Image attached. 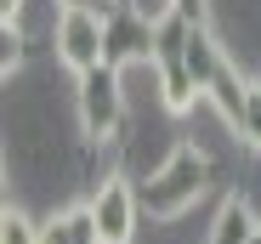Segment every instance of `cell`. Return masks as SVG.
Returning a JSON list of instances; mask_svg holds the SVG:
<instances>
[{"label":"cell","instance_id":"3","mask_svg":"<svg viewBox=\"0 0 261 244\" xmlns=\"http://www.w3.org/2000/svg\"><path fill=\"white\" fill-rule=\"evenodd\" d=\"M108 6H63L57 12V23H51V51H57V63L68 68V74H91V68H102V63H114L108 57Z\"/></svg>","mask_w":261,"mask_h":244},{"label":"cell","instance_id":"9","mask_svg":"<svg viewBox=\"0 0 261 244\" xmlns=\"http://www.w3.org/2000/svg\"><path fill=\"white\" fill-rule=\"evenodd\" d=\"M23 23H0V74H6V86H12V74L23 68Z\"/></svg>","mask_w":261,"mask_h":244},{"label":"cell","instance_id":"14","mask_svg":"<svg viewBox=\"0 0 261 244\" xmlns=\"http://www.w3.org/2000/svg\"><path fill=\"white\" fill-rule=\"evenodd\" d=\"M250 244H261V238H250Z\"/></svg>","mask_w":261,"mask_h":244},{"label":"cell","instance_id":"7","mask_svg":"<svg viewBox=\"0 0 261 244\" xmlns=\"http://www.w3.org/2000/svg\"><path fill=\"white\" fill-rule=\"evenodd\" d=\"M0 244H46V222H34L23 205L6 199V210H0Z\"/></svg>","mask_w":261,"mask_h":244},{"label":"cell","instance_id":"5","mask_svg":"<svg viewBox=\"0 0 261 244\" xmlns=\"http://www.w3.org/2000/svg\"><path fill=\"white\" fill-rule=\"evenodd\" d=\"M250 238H261V210L244 193H227L222 205H216V222H210L204 244H250Z\"/></svg>","mask_w":261,"mask_h":244},{"label":"cell","instance_id":"10","mask_svg":"<svg viewBox=\"0 0 261 244\" xmlns=\"http://www.w3.org/2000/svg\"><path fill=\"white\" fill-rule=\"evenodd\" d=\"M119 6L130 12V17H142L148 29H165V23H176L182 12H176V0H119Z\"/></svg>","mask_w":261,"mask_h":244},{"label":"cell","instance_id":"13","mask_svg":"<svg viewBox=\"0 0 261 244\" xmlns=\"http://www.w3.org/2000/svg\"><path fill=\"white\" fill-rule=\"evenodd\" d=\"M63 6H91V0H57V12H63Z\"/></svg>","mask_w":261,"mask_h":244},{"label":"cell","instance_id":"11","mask_svg":"<svg viewBox=\"0 0 261 244\" xmlns=\"http://www.w3.org/2000/svg\"><path fill=\"white\" fill-rule=\"evenodd\" d=\"M176 12L188 23H210V0H176Z\"/></svg>","mask_w":261,"mask_h":244},{"label":"cell","instance_id":"1","mask_svg":"<svg viewBox=\"0 0 261 244\" xmlns=\"http://www.w3.org/2000/svg\"><path fill=\"white\" fill-rule=\"evenodd\" d=\"M204 187H210V159H204V148H199V142H176V148L159 159V171H153L148 182H137L142 216L176 222V216H188L199 199H204Z\"/></svg>","mask_w":261,"mask_h":244},{"label":"cell","instance_id":"4","mask_svg":"<svg viewBox=\"0 0 261 244\" xmlns=\"http://www.w3.org/2000/svg\"><path fill=\"white\" fill-rule=\"evenodd\" d=\"M85 205H91V222H97L102 244H130L137 238V227H142V193H137L130 176H119V171L102 176Z\"/></svg>","mask_w":261,"mask_h":244},{"label":"cell","instance_id":"8","mask_svg":"<svg viewBox=\"0 0 261 244\" xmlns=\"http://www.w3.org/2000/svg\"><path fill=\"white\" fill-rule=\"evenodd\" d=\"M233 137H239L250 153H261V79H250V86H244V108H239Z\"/></svg>","mask_w":261,"mask_h":244},{"label":"cell","instance_id":"2","mask_svg":"<svg viewBox=\"0 0 261 244\" xmlns=\"http://www.w3.org/2000/svg\"><path fill=\"white\" fill-rule=\"evenodd\" d=\"M74 114L85 142H119L125 131V68L102 63L91 74H74Z\"/></svg>","mask_w":261,"mask_h":244},{"label":"cell","instance_id":"12","mask_svg":"<svg viewBox=\"0 0 261 244\" xmlns=\"http://www.w3.org/2000/svg\"><path fill=\"white\" fill-rule=\"evenodd\" d=\"M23 6L29 0H0V23H23Z\"/></svg>","mask_w":261,"mask_h":244},{"label":"cell","instance_id":"6","mask_svg":"<svg viewBox=\"0 0 261 244\" xmlns=\"http://www.w3.org/2000/svg\"><path fill=\"white\" fill-rule=\"evenodd\" d=\"M46 244H102L97 222H91V205H68L46 222Z\"/></svg>","mask_w":261,"mask_h":244}]
</instances>
